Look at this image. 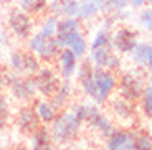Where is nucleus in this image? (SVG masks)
Returning <instances> with one entry per match:
<instances>
[{
	"label": "nucleus",
	"instance_id": "nucleus-37",
	"mask_svg": "<svg viewBox=\"0 0 152 150\" xmlns=\"http://www.w3.org/2000/svg\"><path fill=\"white\" fill-rule=\"evenodd\" d=\"M147 2L149 0H129V4H131L132 8H141V7H144Z\"/></svg>",
	"mask_w": 152,
	"mask_h": 150
},
{
	"label": "nucleus",
	"instance_id": "nucleus-1",
	"mask_svg": "<svg viewBox=\"0 0 152 150\" xmlns=\"http://www.w3.org/2000/svg\"><path fill=\"white\" fill-rule=\"evenodd\" d=\"M83 124L76 114L73 112L69 107L63 109V111H58V116L55 117V120L48 125L51 135H53V140L56 145H69L73 143L81 134V129Z\"/></svg>",
	"mask_w": 152,
	"mask_h": 150
},
{
	"label": "nucleus",
	"instance_id": "nucleus-6",
	"mask_svg": "<svg viewBox=\"0 0 152 150\" xmlns=\"http://www.w3.org/2000/svg\"><path fill=\"white\" fill-rule=\"evenodd\" d=\"M94 83H96V98L94 102L98 106H104L109 98L116 92L118 87V76L109 69L94 68Z\"/></svg>",
	"mask_w": 152,
	"mask_h": 150
},
{
	"label": "nucleus",
	"instance_id": "nucleus-23",
	"mask_svg": "<svg viewBox=\"0 0 152 150\" xmlns=\"http://www.w3.org/2000/svg\"><path fill=\"white\" fill-rule=\"evenodd\" d=\"M12 102L10 98L5 96V94H0V129H7L12 122Z\"/></svg>",
	"mask_w": 152,
	"mask_h": 150
},
{
	"label": "nucleus",
	"instance_id": "nucleus-32",
	"mask_svg": "<svg viewBox=\"0 0 152 150\" xmlns=\"http://www.w3.org/2000/svg\"><path fill=\"white\" fill-rule=\"evenodd\" d=\"M89 106L91 104H83V102H76V104H73L71 111L76 114V117L81 120V122H86V117H88V112H89Z\"/></svg>",
	"mask_w": 152,
	"mask_h": 150
},
{
	"label": "nucleus",
	"instance_id": "nucleus-35",
	"mask_svg": "<svg viewBox=\"0 0 152 150\" xmlns=\"http://www.w3.org/2000/svg\"><path fill=\"white\" fill-rule=\"evenodd\" d=\"M107 4H109V7L113 8V10L122 12L126 7H127V4H129V0H107Z\"/></svg>",
	"mask_w": 152,
	"mask_h": 150
},
{
	"label": "nucleus",
	"instance_id": "nucleus-12",
	"mask_svg": "<svg viewBox=\"0 0 152 150\" xmlns=\"http://www.w3.org/2000/svg\"><path fill=\"white\" fill-rule=\"evenodd\" d=\"M13 122H15L17 130L23 135H30L42 124L31 104H20V107L15 112V117H13Z\"/></svg>",
	"mask_w": 152,
	"mask_h": 150
},
{
	"label": "nucleus",
	"instance_id": "nucleus-2",
	"mask_svg": "<svg viewBox=\"0 0 152 150\" xmlns=\"http://www.w3.org/2000/svg\"><path fill=\"white\" fill-rule=\"evenodd\" d=\"M5 78H7V89L5 91L15 102H18V104H31L38 98L33 78L22 76L18 73L10 71V69L5 71Z\"/></svg>",
	"mask_w": 152,
	"mask_h": 150
},
{
	"label": "nucleus",
	"instance_id": "nucleus-11",
	"mask_svg": "<svg viewBox=\"0 0 152 150\" xmlns=\"http://www.w3.org/2000/svg\"><path fill=\"white\" fill-rule=\"evenodd\" d=\"M84 124L91 129V130H96L101 135V139H104V140H106L111 135V132L114 130L113 120L104 114V111H101V109L98 107V104L89 106V112H88V117H86V122H84Z\"/></svg>",
	"mask_w": 152,
	"mask_h": 150
},
{
	"label": "nucleus",
	"instance_id": "nucleus-7",
	"mask_svg": "<svg viewBox=\"0 0 152 150\" xmlns=\"http://www.w3.org/2000/svg\"><path fill=\"white\" fill-rule=\"evenodd\" d=\"M8 30L17 40L20 42H27L28 38L33 35V20H31V15L23 12L22 8L20 10H13L8 15L7 20Z\"/></svg>",
	"mask_w": 152,
	"mask_h": 150
},
{
	"label": "nucleus",
	"instance_id": "nucleus-10",
	"mask_svg": "<svg viewBox=\"0 0 152 150\" xmlns=\"http://www.w3.org/2000/svg\"><path fill=\"white\" fill-rule=\"evenodd\" d=\"M76 79L80 84L81 92L86 98L93 99L96 98V83H94V66L91 64L89 58H83L78 64V71H76Z\"/></svg>",
	"mask_w": 152,
	"mask_h": 150
},
{
	"label": "nucleus",
	"instance_id": "nucleus-30",
	"mask_svg": "<svg viewBox=\"0 0 152 150\" xmlns=\"http://www.w3.org/2000/svg\"><path fill=\"white\" fill-rule=\"evenodd\" d=\"M69 50H71L73 53H75V56L78 58V60H83V58H86L88 51H89V45H88L86 38H84V35H81L80 38H76L75 42L69 45Z\"/></svg>",
	"mask_w": 152,
	"mask_h": 150
},
{
	"label": "nucleus",
	"instance_id": "nucleus-31",
	"mask_svg": "<svg viewBox=\"0 0 152 150\" xmlns=\"http://www.w3.org/2000/svg\"><path fill=\"white\" fill-rule=\"evenodd\" d=\"M78 8H80V0H63L61 17H78Z\"/></svg>",
	"mask_w": 152,
	"mask_h": 150
},
{
	"label": "nucleus",
	"instance_id": "nucleus-28",
	"mask_svg": "<svg viewBox=\"0 0 152 150\" xmlns=\"http://www.w3.org/2000/svg\"><path fill=\"white\" fill-rule=\"evenodd\" d=\"M151 143H152V135L149 132L139 129L131 150H151Z\"/></svg>",
	"mask_w": 152,
	"mask_h": 150
},
{
	"label": "nucleus",
	"instance_id": "nucleus-19",
	"mask_svg": "<svg viewBox=\"0 0 152 150\" xmlns=\"http://www.w3.org/2000/svg\"><path fill=\"white\" fill-rule=\"evenodd\" d=\"M73 92H75V86H73L71 81H61V84L58 86V89L55 91V94L50 98L51 104L58 109V111H63L69 106L73 99Z\"/></svg>",
	"mask_w": 152,
	"mask_h": 150
},
{
	"label": "nucleus",
	"instance_id": "nucleus-22",
	"mask_svg": "<svg viewBox=\"0 0 152 150\" xmlns=\"http://www.w3.org/2000/svg\"><path fill=\"white\" fill-rule=\"evenodd\" d=\"M111 55H113V48H111V46L96 48V50H91V51H89V61H91V64L94 68H104V69H106Z\"/></svg>",
	"mask_w": 152,
	"mask_h": 150
},
{
	"label": "nucleus",
	"instance_id": "nucleus-38",
	"mask_svg": "<svg viewBox=\"0 0 152 150\" xmlns=\"http://www.w3.org/2000/svg\"><path fill=\"white\" fill-rule=\"evenodd\" d=\"M12 150H31L30 147H27V145H17V147H13Z\"/></svg>",
	"mask_w": 152,
	"mask_h": 150
},
{
	"label": "nucleus",
	"instance_id": "nucleus-3",
	"mask_svg": "<svg viewBox=\"0 0 152 150\" xmlns=\"http://www.w3.org/2000/svg\"><path fill=\"white\" fill-rule=\"evenodd\" d=\"M145 84H147V76L142 69H139V68L137 69H127L119 76L116 91L121 98L137 102L139 98L142 96Z\"/></svg>",
	"mask_w": 152,
	"mask_h": 150
},
{
	"label": "nucleus",
	"instance_id": "nucleus-40",
	"mask_svg": "<svg viewBox=\"0 0 152 150\" xmlns=\"http://www.w3.org/2000/svg\"><path fill=\"white\" fill-rule=\"evenodd\" d=\"M149 2H151V4H152V0H149Z\"/></svg>",
	"mask_w": 152,
	"mask_h": 150
},
{
	"label": "nucleus",
	"instance_id": "nucleus-34",
	"mask_svg": "<svg viewBox=\"0 0 152 150\" xmlns=\"http://www.w3.org/2000/svg\"><path fill=\"white\" fill-rule=\"evenodd\" d=\"M121 68H122V60H121V56H119L116 51H113V55H111L109 61H107L106 69H109V71H113V73H118Z\"/></svg>",
	"mask_w": 152,
	"mask_h": 150
},
{
	"label": "nucleus",
	"instance_id": "nucleus-36",
	"mask_svg": "<svg viewBox=\"0 0 152 150\" xmlns=\"http://www.w3.org/2000/svg\"><path fill=\"white\" fill-rule=\"evenodd\" d=\"M7 89V78H5V73L0 71V94H4Z\"/></svg>",
	"mask_w": 152,
	"mask_h": 150
},
{
	"label": "nucleus",
	"instance_id": "nucleus-21",
	"mask_svg": "<svg viewBox=\"0 0 152 150\" xmlns=\"http://www.w3.org/2000/svg\"><path fill=\"white\" fill-rule=\"evenodd\" d=\"M43 61L35 55V53L28 51V50H23V71L22 76H30L33 78L38 73V69L42 68Z\"/></svg>",
	"mask_w": 152,
	"mask_h": 150
},
{
	"label": "nucleus",
	"instance_id": "nucleus-4",
	"mask_svg": "<svg viewBox=\"0 0 152 150\" xmlns=\"http://www.w3.org/2000/svg\"><path fill=\"white\" fill-rule=\"evenodd\" d=\"M35 86H37V92L40 98L50 99L55 94V91L58 89V86L61 84V76L58 73L56 66H53L51 63H43L42 68L38 69V73L33 76Z\"/></svg>",
	"mask_w": 152,
	"mask_h": 150
},
{
	"label": "nucleus",
	"instance_id": "nucleus-27",
	"mask_svg": "<svg viewBox=\"0 0 152 150\" xmlns=\"http://www.w3.org/2000/svg\"><path fill=\"white\" fill-rule=\"evenodd\" d=\"M58 17L55 15H48L45 20H43L42 26H40V30L38 33H42L45 38H53L56 35V28H58Z\"/></svg>",
	"mask_w": 152,
	"mask_h": 150
},
{
	"label": "nucleus",
	"instance_id": "nucleus-16",
	"mask_svg": "<svg viewBox=\"0 0 152 150\" xmlns=\"http://www.w3.org/2000/svg\"><path fill=\"white\" fill-rule=\"evenodd\" d=\"M28 142H30L31 150H55L56 149V143L53 140L51 130L45 124H40L28 135Z\"/></svg>",
	"mask_w": 152,
	"mask_h": 150
},
{
	"label": "nucleus",
	"instance_id": "nucleus-24",
	"mask_svg": "<svg viewBox=\"0 0 152 150\" xmlns=\"http://www.w3.org/2000/svg\"><path fill=\"white\" fill-rule=\"evenodd\" d=\"M48 40L50 38H45L42 33H33L30 38L27 40V50L31 53H35L38 58H40V55H42L43 51H45L46 45H48Z\"/></svg>",
	"mask_w": 152,
	"mask_h": 150
},
{
	"label": "nucleus",
	"instance_id": "nucleus-18",
	"mask_svg": "<svg viewBox=\"0 0 152 150\" xmlns=\"http://www.w3.org/2000/svg\"><path fill=\"white\" fill-rule=\"evenodd\" d=\"M31 106H33L40 122L45 124V125H50L55 120V117L58 116V109L51 104L50 99H45V98H40V96H38V98L31 102Z\"/></svg>",
	"mask_w": 152,
	"mask_h": 150
},
{
	"label": "nucleus",
	"instance_id": "nucleus-8",
	"mask_svg": "<svg viewBox=\"0 0 152 150\" xmlns=\"http://www.w3.org/2000/svg\"><path fill=\"white\" fill-rule=\"evenodd\" d=\"M83 35L81 31V20L78 17H61L58 20V28L55 38L58 40V45L61 48H69L76 38Z\"/></svg>",
	"mask_w": 152,
	"mask_h": 150
},
{
	"label": "nucleus",
	"instance_id": "nucleus-13",
	"mask_svg": "<svg viewBox=\"0 0 152 150\" xmlns=\"http://www.w3.org/2000/svg\"><path fill=\"white\" fill-rule=\"evenodd\" d=\"M139 129L119 127L111 132V135L106 139V150H131L136 139V134Z\"/></svg>",
	"mask_w": 152,
	"mask_h": 150
},
{
	"label": "nucleus",
	"instance_id": "nucleus-14",
	"mask_svg": "<svg viewBox=\"0 0 152 150\" xmlns=\"http://www.w3.org/2000/svg\"><path fill=\"white\" fill-rule=\"evenodd\" d=\"M55 63H56V69H58V73H60L61 79L71 81V79L76 76L80 60L75 56V53H73L69 48H61V51L58 53Z\"/></svg>",
	"mask_w": 152,
	"mask_h": 150
},
{
	"label": "nucleus",
	"instance_id": "nucleus-33",
	"mask_svg": "<svg viewBox=\"0 0 152 150\" xmlns=\"http://www.w3.org/2000/svg\"><path fill=\"white\" fill-rule=\"evenodd\" d=\"M139 22H141V25L144 26L145 30L152 33V7H149V8H145V10L141 12Z\"/></svg>",
	"mask_w": 152,
	"mask_h": 150
},
{
	"label": "nucleus",
	"instance_id": "nucleus-20",
	"mask_svg": "<svg viewBox=\"0 0 152 150\" xmlns=\"http://www.w3.org/2000/svg\"><path fill=\"white\" fill-rule=\"evenodd\" d=\"M137 109H139V114L144 119L152 120V83L145 84L142 96L137 101Z\"/></svg>",
	"mask_w": 152,
	"mask_h": 150
},
{
	"label": "nucleus",
	"instance_id": "nucleus-26",
	"mask_svg": "<svg viewBox=\"0 0 152 150\" xmlns=\"http://www.w3.org/2000/svg\"><path fill=\"white\" fill-rule=\"evenodd\" d=\"M111 35L113 33L107 28H99L89 43V51L96 48H103V46H111Z\"/></svg>",
	"mask_w": 152,
	"mask_h": 150
},
{
	"label": "nucleus",
	"instance_id": "nucleus-5",
	"mask_svg": "<svg viewBox=\"0 0 152 150\" xmlns=\"http://www.w3.org/2000/svg\"><path fill=\"white\" fill-rule=\"evenodd\" d=\"M109 111L113 114V117L118 120L122 127H132L137 122V116H139V109H137L136 102L127 101V99L121 98V96H114L109 98L107 101Z\"/></svg>",
	"mask_w": 152,
	"mask_h": 150
},
{
	"label": "nucleus",
	"instance_id": "nucleus-17",
	"mask_svg": "<svg viewBox=\"0 0 152 150\" xmlns=\"http://www.w3.org/2000/svg\"><path fill=\"white\" fill-rule=\"evenodd\" d=\"M111 10L107 0H80V8H78V18L89 20L96 17L101 12Z\"/></svg>",
	"mask_w": 152,
	"mask_h": 150
},
{
	"label": "nucleus",
	"instance_id": "nucleus-15",
	"mask_svg": "<svg viewBox=\"0 0 152 150\" xmlns=\"http://www.w3.org/2000/svg\"><path fill=\"white\" fill-rule=\"evenodd\" d=\"M131 58H132L134 64L145 73L147 79L152 81V43H137L136 50L131 53Z\"/></svg>",
	"mask_w": 152,
	"mask_h": 150
},
{
	"label": "nucleus",
	"instance_id": "nucleus-9",
	"mask_svg": "<svg viewBox=\"0 0 152 150\" xmlns=\"http://www.w3.org/2000/svg\"><path fill=\"white\" fill-rule=\"evenodd\" d=\"M137 43V31L127 26H119L118 30L111 35V48L118 55H131L136 50Z\"/></svg>",
	"mask_w": 152,
	"mask_h": 150
},
{
	"label": "nucleus",
	"instance_id": "nucleus-39",
	"mask_svg": "<svg viewBox=\"0 0 152 150\" xmlns=\"http://www.w3.org/2000/svg\"><path fill=\"white\" fill-rule=\"evenodd\" d=\"M151 150H152V143H151Z\"/></svg>",
	"mask_w": 152,
	"mask_h": 150
},
{
	"label": "nucleus",
	"instance_id": "nucleus-29",
	"mask_svg": "<svg viewBox=\"0 0 152 150\" xmlns=\"http://www.w3.org/2000/svg\"><path fill=\"white\" fill-rule=\"evenodd\" d=\"M7 68L13 73L22 74L23 71V50H13L7 60Z\"/></svg>",
	"mask_w": 152,
	"mask_h": 150
},
{
	"label": "nucleus",
	"instance_id": "nucleus-25",
	"mask_svg": "<svg viewBox=\"0 0 152 150\" xmlns=\"http://www.w3.org/2000/svg\"><path fill=\"white\" fill-rule=\"evenodd\" d=\"M20 8L30 15H40L48 8V0H20Z\"/></svg>",
	"mask_w": 152,
	"mask_h": 150
}]
</instances>
